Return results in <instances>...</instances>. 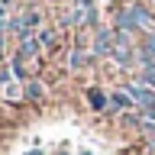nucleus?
<instances>
[{
	"instance_id": "nucleus-9",
	"label": "nucleus",
	"mask_w": 155,
	"mask_h": 155,
	"mask_svg": "<svg viewBox=\"0 0 155 155\" xmlns=\"http://www.w3.org/2000/svg\"><path fill=\"white\" fill-rule=\"evenodd\" d=\"M39 97H42V84L39 81H29L26 84V100H39Z\"/></svg>"
},
{
	"instance_id": "nucleus-11",
	"label": "nucleus",
	"mask_w": 155,
	"mask_h": 155,
	"mask_svg": "<svg viewBox=\"0 0 155 155\" xmlns=\"http://www.w3.org/2000/svg\"><path fill=\"white\" fill-rule=\"evenodd\" d=\"M3 45H7V26H0V55H3Z\"/></svg>"
},
{
	"instance_id": "nucleus-8",
	"label": "nucleus",
	"mask_w": 155,
	"mask_h": 155,
	"mask_svg": "<svg viewBox=\"0 0 155 155\" xmlns=\"http://www.w3.org/2000/svg\"><path fill=\"white\" fill-rule=\"evenodd\" d=\"M84 61H87V58H84V48H81V45H74L71 52H68V65H71V68H81Z\"/></svg>"
},
{
	"instance_id": "nucleus-1",
	"label": "nucleus",
	"mask_w": 155,
	"mask_h": 155,
	"mask_svg": "<svg viewBox=\"0 0 155 155\" xmlns=\"http://www.w3.org/2000/svg\"><path fill=\"white\" fill-rule=\"evenodd\" d=\"M123 91L142 107L145 120H152V123H155V91H152V87H145V84H126Z\"/></svg>"
},
{
	"instance_id": "nucleus-15",
	"label": "nucleus",
	"mask_w": 155,
	"mask_h": 155,
	"mask_svg": "<svg viewBox=\"0 0 155 155\" xmlns=\"http://www.w3.org/2000/svg\"><path fill=\"white\" fill-rule=\"evenodd\" d=\"M152 3H155V0H152Z\"/></svg>"
},
{
	"instance_id": "nucleus-6",
	"label": "nucleus",
	"mask_w": 155,
	"mask_h": 155,
	"mask_svg": "<svg viewBox=\"0 0 155 155\" xmlns=\"http://www.w3.org/2000/svg\"><path fill=\"white\" fill-rule=\"evenodd\" d=\"M36 39H39V45H42V48H55L58 32H55V29H39V32H36Z\"/></svg>"
},
{
	"instance_id": "nucleus-12",
	"label": "nucleus",
	"mask_w": 155,
	"mask_h": 155,
	"mask_svg": "<svg viewBox=\"0 0 155 155\" xmlns=\"http://www.w3.org/2000/svg\"><path fill=\"white\" fill-rule=\"evenodd\" d=\"M7 3H13V0H7Z\"/></svg>"
},
{
	"instance_id": "nucleus-5",
	"label": "nucleus",
	"mask_w": 155,
	"mask_h": 155,
	"mask_svg": "<svg viewBox=\"0 0 155 155\" xmlns=\"http://www.w3.org/2000/svg\"><path fill=\"white\" fill-rule=\"evenodd\" d=\"M87 104L94 107V110H104L107 107V94L100 91V87H87Z\"/></svg>"
},
{
	"instance_id": "nucleus-7",
	"label": "nucleus",
	"mask_w": 155,
	"mask_h": 155,
	"mask_svg": "<svg viewBox=\"0 0 155 155\" xmlns=\"http://www.w3.org/2000/svg\"><path fill=\"white\" fill-rule=\"evenodd\" d=\"M110 104H113L116 110H126V107H133L136 100H133L129 94H123V91H113V97H110Z\"/></svg>"
},
{
	"instance_id": "nucleus-3",
	"label": "nucleus",
	"mask_w": 155,
	"mask_h": 155,
	"mask_svg": "<svg viewBox=\"0 0 155 155\" xmlns=\"http://www.w3.org/2000/svg\"><path fill=\"white\" fill-rule=\"evenodd\" d=\"M39 39L32 36V39H26V42H19L16 45V52H13V61H19V65H23V61H26V58H32V55H39Z\"/></svg>"
},
{
	"instance_id": "nucleus-2",
	"label": "nucleus",
	"mask_w": 155,
	"mask_h": 155,
	"mask_svg": "<svg viewBox=\"0 0 155 155\" xmlns=\"http://www.w3.org/2000/svg\"><path fill=\"white\" fill-rule=\"evenodd\" d=\"M97 19H100L97 7H94V10H71V13L65 16V26H74V29H81V26H94V29H100V26H97Z\"/></svg>"
},
{
	"instance_id": "nucleus-4",
	"label": "nucleus",
	"mask_w": 155,
	"mask_h": 155,
	"mask_svg": "<svg viewBox=\"0 0 155 155\" xmlns=\"http://www.w3.org/2000/svg\"><path fill=\"white\" fill-rule=\"evenodd\" d=\"M110 58H113L116 65H123V68L136 61V55H133V48H129V42H116V48L110 52Z\"/></svg>"
},
{
	"instance_id": "nucleus-13",
	"label": "nucleus",
	"mask_w": 155,
	"mask_h": 155,
	"mask_svg": "<svg viewBox=\"0 0 155 155\" xmlns=\"http://www.w3.org/2000/svg\"><path fill=\"white\" fill-rule=\"evenodd\" d=\"M58 155H65V152H58Z\"/></svg>"
},
{
	"instance_id": "nucleus-10",
	"label": "nucleus",
	"mask_w": 155,
	"mask_h": 155,
	"mask_svg": "<svg viewBox=\"0 0 155 155\" xmlns=\"http://www.w3.org/2000/svg\"><path fill=\"white\" fill-rule=\"evenodd\" d=\"M142 48H145V52H149V55H155V32H149V36H145Z\"/></svg>"
},
{
	"instance_id": "nucleus-14",
	"label": "nucleus",
	"mask_w": 155,
	"mask_h": 155,
	"mask_svg": "<svg viewBox=\"0 0 155 155\" xmlns=\"http://www.w3.org/2000/svg\"><path fill=\"white\" fill-rule=\"evenodd\" d=\"M81 155H87V152H81Z\"/></svg>"
}]
</instances>
